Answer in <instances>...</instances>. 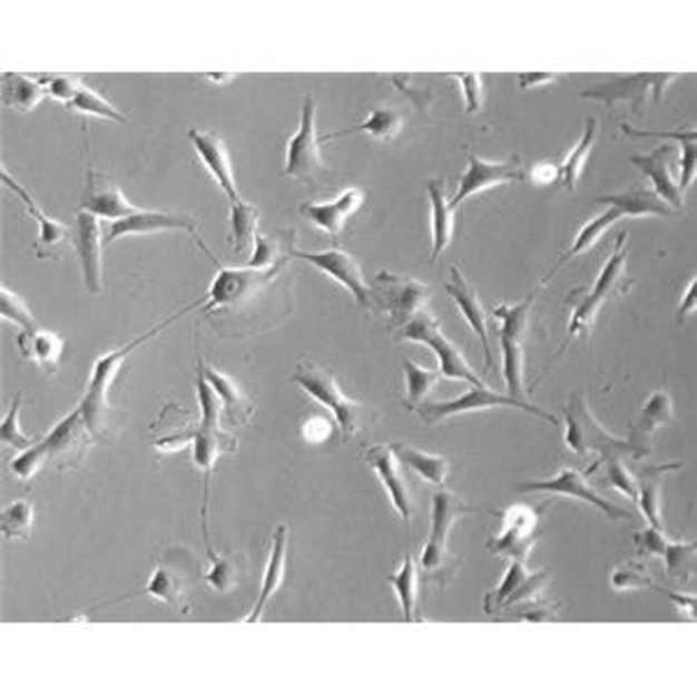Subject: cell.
<instances>
[{
	"label": "cell",
	"mask_w": 697,
	"mask_h": 697,
	"mask_svg": "<svg viewBox=\"0 0 697 697\" xmlns=\"http://www.w3.org/2000/svg\"><path fill=\"white\" fill-rule=\"evenodd\" d=\"M198 570L196 558L186 549H170L160 566L154 570L145 593L170 605L179 611H192L189 588L194 583V572Z\"/></svg>",
	"instance_id": "obj_12"
},
{
	"label": "cell",
	"mask_w": 697,
	"mask_h": 697,
	"mask_svg": "<svg viewBox=\"0 0 697 697\" xmlns=\"http://www.w3.org/2000/svg\"><path fill=\"white\" fill-rule=\"evenodd\" d=\"M695 307H697V305H695V277H693L690 284H688V288H686V298L681 301V305H679V310H677V321H679V324H684L686 316L693 314Z\"/></svg>",
	"instance_id": "obj_62"
},
{
	"label": "cell",
	"mask_w": 697,
	"mask_h": 697,
	"mask_svg": "<svg viewBox=\"0 0 697 697\" xmlns=\"http://www.w3.org/2000/svg\"><path fill=\"white\" fill-rule=\"evenodd\" d=\"M38 79L45 85L47 94L51 98L61 100L63 105H68L75 98L77 89L82 87V77H77V75H45Z\"/></svg>",
	"instance_id": "obj_51"
},
{
	"label": "cell",
	"mask_w": 697,
	"mask_h": 697,
	"mask_svg": "<svg viewBox=\"0 0 697 697\" xmlns=\"http://www.w3.org/2000/svg\"><path fill=\"white\" fill-rule=\"evenodd\" d=\"M198 370L205 374V380L209 382L214 393L219 395L226 423H230V425L249 423L254 416V405H252L249 395L239 389V384H235L230 377H226V374L207 367L203 361H198Z\"/></svg>",
	"instance_id": "obj_31"
},
{
	"label": "cell",
	"mask_w": 697,
	"mask_h": 697,
	"mask_svg": "<svg viewBox=\"0 0 697 697\" xmlns=\"http://www.w3.org/2000/svg\"><path fill=\"white\" fill-rule=\"evenodd\" d=\"M82 209L96 214L98 219H126L130 214H136L138 207H132L126 196L121 194V189L117 186V181L105 175L100 170H94L91 166L87 168V189L82 196Z\"/></svg>",
	"instance_id": "obj_24"
},
{
	"label": "cell",
	"mask_w": 697,
	"mask_h": 697,
	"mask_svg": "<svg viewBox=\"0 0 697 697\" xmlns=\"http://www.w3.org/2000/svg\"><path fill=\"white\" fill-rule=\"evenodd\" d=\"M455 82L463 87V100H465V112L474 115L481 110V85H484V77L481 75H451Z\"/></svg>",
	"instance_id": "obj_55"
},
{
	"label": "cell",
	"mask_w": 697,
	"mask_h": 697,
	"mask_svg": "<svg viewBox=\"0 0 697 697\" xmlns=\"http://www.w3.org/2000/svg\"><path fill=\"white\" fill-rule=\"evenodd\" d=\"M316 138V100L314 96L303 98L301 107V126L298 132L288 140L286 147V160H284V175L303 181V184H316L328 175V168L321 158Z\"/></svg>",
	"instance_id": "obj_10"
},
{
	"label": "cell",
	"mask_w": 697,
	"mask_h": 697,
	"mask_svg": "<svg viewBox=\"0 0 697 697\" xmlns=\"http://www.w3.org/2000/svg\"><path fill=\"white\" fill-rule=\"evenodd\" d=\"M160 230H186V233H192L196 243L200 245V249L209 256V249L203 243L196 222L189 219V217H184V214H173V212L138 209L136 214H130V217H126V219L112 222L110 233H107L105 239H107V245H112V243H117V239L128 237V235H143V233L151 235V233H160Z\"/></svg>",
	"instance_id": "obj_20"
},
{
	"label": "cell",
	"mask_w": 697,
	"mask_h": 697,
	"mask_svg": "<svg viewBox=\"0 0 697 697\" xmlns=\"http://www.w3.org/2000/svg\"><path fill=\"white\" fill-rule=\"evenodd\" d=\"M189 140L194 149L198 151L203 166L209 170L214 181L219 184V189L228 196V203L233 205L237 200H243L237 192L235 173H233L230 156H228L224 140L219 136H214V132H205V130H189Z\"/></svg>",
	"instance_id": "obj_28"
},
{
	"label": "cell",
	"mask_w": 697,
	"mask_h": 697,
	"mask_svg": "<svg viewBox=\"0 0 697 697\" xmlns=\"http://www.w3.org/2000/svg\"><path fill=\"white\" fill-rule=\"evenodd\" d=\"M621 217H624V212H621L619 207H611V205H609V209H607L605 214H600L598 219H591V224H586V226L579 230V235H577V239H575V245H572L566 254H562V256L558 258V263L551 267V273L544 277V284H547L570 258H575V256L588 252L591 247H596L598 239L609 230V226H611L613 222H619Z\"/></svg>",
	"instance_id": "obj_42"
},
{
	"label": "cell",
	"mask_w": 697,
	"mask_h": 697,
	"mask_svg": "<svg viewBox=\"0 0 697 697\" xmlns=\"http://www.w3.org/2000/svg\"><path fill=\"white\" fill-rule=\"evenodd\" d=\"M598 203H607L611 207H619L624 212V217H677V212L662 203L654 192L641 189V186H632V189L624 194H611L598 198Z\"/></svg>",
	"instance_id": "obj_35"
},
{
	"label": "cell",
	"mask_w": 697,
	"mask_h": 697,
	"mask_svg": "<svg viewBox=\"0 0 697 697\" xmlns=\"http://www.w3.org/2000/svg\"><path fill=\"white\" fill-rule=\"evenodd\" d=\"M256 249H254V258L247 263V267H254V271H267V267H273L279 256V249H277V243H273L271 237L265 235H256Z\"/></svg>",
	"instance_id": "obj_56"
},
{
	"label": "cell",
	"mask_w": 697,
	"mask_h": 697,
	"mask_svg": "<svg viewBox=\"0 0 697 697\" xmlns=\"http://www.w3.org/2000/svg\"><path fill=\"white\" fill-rule=\"evenodd\" d=\"M654 588H656V591L665 593L669 600H673L681 613H684V611H688V613H690V619H693V611H695V596H681V593H675V591H667V588H660V586H656V583H654Z\"/></svg>",
	"instance_id": "obj_61"
},
{
	"label": "cell",
	"mask_w": 697,
	"mask_h": 697,
	"mask_svg": "<svg viewBox=\"0 0 697 697\" xmlns=\"http://www.w3.org/2000/svg\"><path fill=\"white\" fill-rule=\"evenodd\" d=\"M365 461L374 470V474L380 477V481L384 484V489L391 498V504L395 507V512L400 514V519L410 523L412 514H414V504H412V495L408 489L405 474H402V470H400V461H397V455L393 453L391 444L370 446L365 451Z\"/></svg>",
	"instance_id": "obj_22"
},
{
	"label": "cell",
	"mask_w": 697,
	"mask_h": 697,
	"mask_svg": "<svg viewBox=\"0 0 697 697\" xmlns=\"http://www.w3.org/2000/svg\"><path fill=\"white\" fill-rule=\"evenodd\" d=\"M291 256L312 263L316 271H321L324 275L333 277L335 282H340L348 293H352L354 301L361 307H372V288L365 284L363 273L359 263L354 261V256H348L342 249H326V252H301V249H291Z\"/></svg>",
	"instance_id": "obj_18"
},
{
	"label": "cell",
	"mask_w": 697,
	"mask_h": 697,
	"mask_svg": "<svg viewBox=\"0 0 697 697\" xmlns=\"http://www.w3.org/2000/svg\"><path fill=\"white\" fill-rule=\"evenodd\" d=\"M635 547L641 556L662 558L667 577L679 583H686L695 572V542H669L662 530L647 528L635 534Z\"/></svg>",
	"instance_id": "obj_21"
},
{
	"label": "cell",
	"mask_w": 697,
	"mask_h": 697,
	"mask_svg": "<svg viewBox=\"0 0 697 697\" xmlns=\"http://www.w3.org/2000/svg\"><path fill=\"white\" fill-rule=\"evenodd\" d=\"M479 512L477 507L465 504L449 491H440L433 495V517H431V534L421 551L419 572L425 581H435L438 586H446L449 579L459 570V558L449 551V532L463 514Z\"/></svg>",
	"instance_id": "obj_4"
},
{
	"label": "cell",
	"mask_w": 697,
	"mask_h": 697,
	"mask_svg": "<svg viewBox=\"0 0 697 697\" xmlns=\"http://www.w3.org/2000/svg\"><path fill=\"white\" fill-rule=\"evenodd\" d=\"M428 198H431V207H433V254H431V263H435L442 252L451 245V237L455 230V219H453V209L449 207V198H446V186L440 179L428 181Z\"/></svg>",
	"instance_id": "obj_36"
},
{
	"label": "cell",
	"mask_w": 697,
	"mask_h": 697,
	"mask_svg": "<svg viewBox=\"0 0 697 697\" xmlns=\"http://www.w3.org/2000/svg\"><path fill=\"white\" fill-rule=\"evenodd\" d=\"M517 79H519L521 91H530V89H538L542 85H551L560 77L558 75H549V72H521Z\"/></svg>",
	"instance_id": "obj_60"
},
{
	"label": "cell",
	"mask_w": 697,
	"mask_h": 697,
	"mask_svg": "<svg viewBox=\"0 0 697 697\" xmlns=\"http://www.w3.org/2000/svg\"><path fill=\"white\" fill-rule=\"evenodd\" d=\"M194 307V305H192ZM192 307H184L181 312H177L175 316L166 318L164 324H158L156 328H151L147 335L138 337L128 342L126 346H119L115 348V352H107L105 356H100L96 363H94V370H91V380H89V389H87V395L82 397V402H79V408H82V414H85V421L89 425V431L94 435V440H105L107 435H110V391L119 377V372L124 367V363L128 361V356L136 352L138 346L147 344L151 337H156L160 331H166L170 324H175V321L184 314L189 312Z\"/></svg>",
	"instance_id": "obj_1"
},
{
	"label": "cell",
	"mask_w": 697,
	"mask_h": 697,
	"mask_svg": "<svg viewBox=\"0 0 697 697\" xmlns=\"http://www.w3.org/2000/svg\"><path fill=\"white\" fill-rule=\"evenodd\" d=\"M566 444L577 455L596 453L598 463L588 470V474L596 472L600 463H607L611 459H626L630 455V446L626 440L613 438L609 431L596 421L593 412L588 410L586 393L577 391L572 393L568 408H566Z\"/></svg>",
	"instance_id": "obj_6"
},
{
	"label": "cell",
	"mask_w": 697,
	"mask_h": 697,
	"mask_svg": "<svg viewBox=\"0 0 697 697\" xmlns=\"http://www.w3.org/2000/svg\"><path fill=\"white\" fill-rule=\"evenodd\" d=\"M446 296L453 298V303L459 305L461 314L465 316L468 324L472 326V331L479 335L481 346H484V356H487V365H493V354H491V342H489V316L484 312V305H481L474 286L463 277V273L459 267H451V279L444 284Z\"/></svg>",
	"instance_id": "obj_29"
},
{
	"label": "cell",
	"mask_w": 697,
	"mask_h": 697,
	"mask_svg": "<svg viewBox=\"0 0 697 697\" xmlns=\"http://www.w3.org/2000/svg\"><path fill=\"white\" fill-rule=\"evenodd\" d=\"M386 579L393 586V591L400 600L402 619H405L408 624H414L416 621V602H419V581H421V572H419L414 556L408 551L400 570L395 575H389Z\"/></svg>",
	"instance_id": "obj_41"
},
{
	"label": "cell",
	"mask_w": 697,
	"mask_h": 697,
	"mask_svg": "<svg viewBox=\"0 0 697 697\" xmlns=\"http://www.w3.org/2000/svg\"><path fill=\"white\" fill-rule=\"evenodd\" d=\"M363 200L365 194L361 189H346L331 203H305L301 205V212L314 226L335 237L342 233L346 219L363 205Z\"/></svg>",
	"instance_id": "obj_30"
},
{
	"label": "cell",
	"mask_w": 697,
	"mask_h": 697,
	"mask_svg": "<svg viewBox=\"0 0 697 697\" xmlns=\"http://www.w3.org/2000/svg\"><path fill=\"white\" fill-rule=\"evenodd\" d=\"M544 507L532 509L526 504L509 507L502 517V530L489 542L493 556H504L509 560L526 562L534 542H538V517Z\"/></svg>",
	"instance_id": "obj_15"
},
{
	"label": "cell",
	"mask_w": 697,
	"mask_h": 697,
	"mask_svg": "<svg viewBox=\"0 0 697 697\" xmlns=\"http://www.w3.org/2000/svg\"><path fill=\"white\" fill-rule=\"evenodd\" d=\"M673 156L675 145H660L649 154L632 156L630 164L654 181V194L679 214L684 209V192L673 177V170H669V160H673Z\"/></svg>",
	"instance_id": "obj_26"
},
{
	"label": "cell",
	"mask_w": 697,
	"mask_h": 697,
	"mask_svg": "<svg viewBox=\"0 0 697 697\" xmlns=\"http://www.w3.org/2000/svg\"><path fill=\"white\" fill-rule=\"evenodd\" d=\"M491 408H519V410H526L528 414H534L540 416L549 423H558L553 414L540 410L538 405H528V402L523 400H517L512 395H502V393H495L491 391L489 386H472L465 395L455 397V400H449V402H433V405H425L419 410V416L423 419V423H440L444 419H451V416H459V414H472V412H484V410H491Z\"/></svg>",
	"instance_id": "obj_13"
},
{
	"label": "cell",
	"mask_w": 697,
	"mask_h": 697,
	"mask_svg": "<svg viewBox=\"0 0 697 697\" xmlns=\"http://www.w3.org/2000/svg\"><path fill=\"white\" fill-rule=\"evenodd\" d=\"M21 402H23V393H17L12 400V405H10L8 416L3 419V431H0V440H3L6 446H14L19 451H26L36 444V440L21 431V423H19Z\"/></svg>",
	"instance_id": "obj_49"
},
{
	"label": "cell",
	"mask_w": 697,
	"mask_h": 697,
	"mask_svg": "<svg viewBox=\"0 0 697 697\" xmlns=\"http://www.w3.org/2000/svg\"><path fill=\"white\" fill-rule=\"evenodd\" d=\"M0 314H3L6 321H12L14 326H19L21 331H33L36 326V316L29 310L17 293H12L8 286L0 288Z\"/></svg>",
	"instance_id": "obj_48"
},
{
	"label": "cell",
	"mask_w": 697,
	"mask_h": 697,
	"mask_svg": "<svg viewBox=\"0 0 697 697\" xmlns=\"http://www.w3.org/2000/svg\"><path fill=\"white\" fill-rule=\"evenodd\" d=\"M286 553H288V528L279 526L275 530V540H273V551H271V560H267V568L263 575V583H261V593L258 600L254 605V609L249 611V616L245 619V624H261L263 611L267 607V602L273 600V596L277 593V588L284 581L286 575Z\"/></svg>",
	"instance_id": "obj_32"
},
{
	"label": "cell",
	"mask_w": 697,
	"mask_h": 697,
	"mask_svg": "<svg viewBox=\"0 0 697 697\" xmlns=\"http://www.w3.org/2000/svg\"><path fill=\"white\" fill-rule=\"evenodd\" d=\"M538 298V291L532 293L530 298L517 305H495L493 316L502 321L500 328V348H502V374L507 382V391L512 397L523 400L526 395V377H523V365H526V354H523V342L528 333V321H530V310L532 303Z\"/></svg>",
	"instance_id": "obj_7"
},
{
	"label": "cell",
	"mask_w": 697,
	"mask_h": 697,
	"mask_svg": "<svg viewBox=\"0 0 697 697\" xmlns=\"http://www.w3.org/2000/svg\"><path fill=\"white\" fill-rule=\"evenodd\" d=\"M517 619H519V621H526V624H549V621H558V605L534 598V600L521 605V611L517 613Z\"/></svg>",
	"instance_id": "obj_54"
},
{
	"label": "cell",
	"mask_w": 697,
	"mask_h": 697,
	"mask_svg": "<svg viewBox=\"0 0 697 697\" xmlns=\"http://www.w3.org/2000/svg\"><path fill=\"white\" fill-rule=\"evenodd\" d=\"M63 337L53 331H42V328H33V331H19L17 335V346L21 348L23 359L33 361L36 365H40L45 372L53 374L59 367L61 354H63Z\"/></svg>",
	"instance_id": "obj_34"
},
{
	"label": "cell",
	"mask_w": 697,
	"mask_h": 697,
	"mask_svg": "<svg viewBox=\"0 0 697 697\" xmlns=\"http://www.w3.org/2000/svg\"><path fill=\"white\" fill-rule=\"evenodd\" d=\"M675 416V408H673V397H669L667 391H656L641 408L639 416L635 419L630 433H628V446H630V455L637 461L647 459L651 453V440L654 435L665 428Z\"/></svg>",
	"instance_id": "obj_23"
},
{
	"label": "cell",
	"mask_w": 697,
	"mask_h": 697,
	"mask_svg": "<svg viewBox=\"0 0 697 697\" xmlns=\"http://www.w3.org/2000/svg\"><path fill=\"white\" fill-rule=\"evenodd\" d=\"M75 247L82 265L85 286L89 293L102 291V233L100 219L91 212L77 214V230H75Z\"/></svg>",
	"instance_id": "obj_25"
},
{
	"label": "cell",
	"mask_w": 697,
	"mask_h": 697,
	"mask_svg": "<svg viewBox=\"0 0 697 697\" xmlns=\"http://www.w3.org/2000/svg\"><path fill=\"white\" fill-rule=\"evenodd\" d=\"M517 491L519 493H553V495H566V498H575V500H581L586 504H593L596 509H600V512L611 519V521H630L632 514L626 512L624 507L609 502L607 498H602L600 493H596L591 487H588V481L583 474H579L577 470L572 468H562L556 477L551 479H538V481H526V484H517Z\"/></svg>",
	"instance_id": "obj_16"
},
{
	"label": "cell",
	"mask_w": 697,
	"mask_h": 697,
	"mask_svg": "<svg viewBox=\"0 0 697 697\" xmlns=\"http://www.w3.org/2000/svg\"><path fill=\"white\" fill-rule=\"evenodd\" d=\"M68 110H75V112H82V115H94V117H100V119H110V121H117V124H126V115H121L117 107L105 100L100 94H96L94 89L89 87H79L75 98L66 105Z\"/></svg>",
	"instance_id": "obj_45"
},
{
	"label": "cell",
	"mask_w": 697,
	"mask_h": 697,
	"mask_svg": "<svg viewBox=\"0 0 697 697\" xmlns=\"http://www.w3.org/2000/svg\"><path fill=\"white\" fill-rule=\"evenodd\" d=\"M3 184L26 205V209H29L31 217L38 219V224H40V235H38L36 245H33L36 256L38 258H59L61 247H66L68 239H70V228L63 226L57 219H49L47 214L42 212V207L33 200V196L26 192L23 186L14 177H10L6 170H3Z\"/></svg>",
	"instance_id": "obj_27"
},
{
	"label": "cell",
	"mask_w": 697,
	"mask_h": 697,
	"mask_svg": "<svg viewBox=\"0 0 697 697\" xmlns=\"http://www.w3.org/2000/svg\"><path fill=\"white\" fill-rule=\"evenodd\" d=\"M626 239L628 235L621 233L619 239H616L613 252L609 256V261L605 263L602 273L596 282L593 288L588 291H572V296L568 298V303H575V314L570 318L568 326V340L562 342L560 354L566 352L568 344L572 337L577 335H588L596 324V316L600 312V307L611 301L619 293H626L630 288V279H628V252H626Z\"/></svg>",
	"instance_id": "obj_3"
},
{
	"label": "cell",
	"mask_w": 697,
	"mask_h": 697,
	"mask_svg": "<svg viewBox=\"0 0 697 697\" xmlns=\"http://www.w3.org/2000/svg\"><path fill=\"white\" fill-rule=\"evenodd\" d=\"M391 449L402 465L412 468L419 477H423L425 481H431V484L444 487V481L449 477V461L444 459V455L425 453V451L410 446L405 442H393Z\"/></svg>",
	"instance_id": "obj_40"
},
{
	"label": "cell",
	"mask_w": 697,
	"mask_h": 697,
	"mask_svg": "<svg viewBox=\"0 0 697 697\" xmlns=\"http://www.w3.org/2000/svg\"><path fill=\"white\" fill-rule=\"evenodd\" d=\"M402 128H405V115H402L397 107L389 105V107H374V110L370 112V117L354 126V128H346V130H340V132H333V136H326L321 138V143L326 140H335V138H342V136H348V132H367V136H372L374 140H384V143H391L395 140Z\"/></svg>",
	"instance_id": "obj_38"
},
{
	"label": "cell",
	"mask_w": 697,
	"mask_h": 697,
	"mask_svg": "<svg viewBox=\"0 0 697 697\" xmlns=\"http://www.w3.org/2000/svg\"><path fill=\"white\" fill-rule=\"evenodd\" d=\"M45 463H47V453H45L42 440H38L31 449L21 451L12 461V472L26 481V479H31Z\"/></svg>",
	"instance_id": "obj_52"
},
{
	"label": "cell",
	"mask_w": 697,
	"mask_h": 697,
	"mask_svg": "<svg viewBox=\"0 0 697 697\" xmlns=\"http://www.w3.org/2000/svg\"><path fill=\"white\" fill-rule=\"evenodd\" d=\"M611 586L616 588V591H635V588H645V586L654 588V579L649 570L645 566H639V562H624V566L613 570Z\"/></svg>",
	"instance_id": "obj_50"
},
{
	"label": "cell",
	"mask_w": 697,
	"mask_h": 697,
	"mask_svg": "<svg viewBox=\"0 0 697 697\" xmlns=\"http://www.w3.org/2000/svg\"><path fill=\"white\" fill-rule=\"evenodd\" d=\"M205 79H212V82L224 85V82H230L233 75H205Z\"/></svg>",
	"instance_id": "obj_64"
},
{
	"label": "cell",
	"mask_w": 697,
	"mask_h": 697,
	"mask_svg": "<svg viewBox=\"0 0 697 697\" xmlns=\"http://www.w3.org/2000/svg\"><path fill=\"white\" fill-rule=\"evenodd\" d=\"M607 484L619 489L628 498L637 500V479L628 472V468L624 465V459L607 461Z\"/></svg>",
	"instance_id": "obj_53"
},
{
	"label": "cell",
	"mask_w": 697,
	"mask_h": 697,
	"mask_svg": "<svg viewBox=\"0 0 697 697\" xmlns=\"http://www.w3.org/2000/svg\"><path fill=\"white\" fill-rule=\"evenodd\" d=\"M91 438L94 435L85 421L82 408H77L72 414L61 419L47 438H42L47 463L57 470L77 465L79 461H82Z\"/></svg>",
	"instance_id": "obj_17"
},
{
	"label": "cell",
	"mask_w": 697,
	"mask_h": 697,
	"mask_svg": "<svg viewBox=\"0 0 697 697\" xmlns=\"http://www.w3.org/2000/svg\"><path fill=\"white\" fill-rule=\"evenodd\" d=\"M621 130L626 132V136H632V138H660V140H675V143H679V145L695 143V138H697L695 128H688V130L679 128V130H673V132H654V130H635L632 126L624 124Z\"/></svg>",
	"instance_id": "obj_57"
},
{
	"label": "cell",
	"mask_w": 697,
	"mask_h": 697,
	"mask_svg": "<svg viewBox=\"0 0 697 697\" xmlns=\"http://www.w3.org/2000/svg\"><path fill=\"white\" fill-rule=\"evenodd\" d=\"M679 468H681V463L647 465L637 477V500L635 502L639 504L641 512H645V517L649 519L651 528H656V530L665 528V523H662V500H660L662 479L669 472H675Z\"/></svg>",
	"instance_id": "obj_33"
},
{
	"label": "cell",
	"mask_w": 697,
	"mask_h": 697,
	"mask_svg": "<svg viewBox=\"0 0 697 697\" xmlns=\"http://www.w3.org/2000/svg\"><path fill=\"white\" fill-rule=\"evenodd\" d=\"M549 581V572H530L526 568V562L512 560L509 562V570L502 579V583L491 591L484 600V611L487 613H498L502 609H512L514 605L530 602L534 598H540V591L544 583Z\"/></svg>",
	"instance_id": "obj_19"
},
{
	"label": "cell",
	"mask_w": 697,
	"mask_h": 697,
	"mask_svg": "<svg viewBox=\"0 0 697 697\" xmlns=\"http://www.w3.org/2000/svg\"><path fill=\"white\" fill-rule=\"evenodd\" d=\"M402 372H405V384H408V395H405V408L408 410H419L423 402L428 400L440 382V370L421 367L414 361L405 359L402 361Z\"/></svg>",
	"instance_id": "obj_43"
},
{
	"label": "cell",
	"mask_w": 697,
	"mask_h": 697,
	"mask_svg": "<svg viewBox=\"0 0 697 697\" xmlns=\"http://www.w3.org/2000/svg\"><path fill=\"white\" fill-rule=\"evenodd\" d=\"M370 288L372 301H377V307L391 316V331L408 326L416 314L428 310L425 305L433 293L428 284L393 273H380Z\"/></svg>",
	"instance_id": "obj_9"
},
{
	"label": "cell",
	"mask_w": 697,
	"mask_h": 697,
	"mask_svg": "<svg viewBox=\"0 0 697 697\" xmlns=\"http://www.w3.org/2000/svg\"><path fill=\"white\" fill-rule=\"evenodd\" d=\"M679 75L675 72H639V75H613L607 82L583 91L581 96L586 100H598L602 105H616V102H630L637 115L645 112L647 98L654 96V100H660L665 89L675 82Z\"/></svg>",
	"instance_id": "obj_11"
},
{
	"label": "cell",
	"mask_w": 697,
	"mask_h": 697,
	"mask_svg": "<svg viewBox=\"0 0 697 697\" xmlns=\"http://www.w3.org/2000/svg\"><path fill=\"white\" fill-rule=\"evenodd\" d=\"M214 591L217 593H230L233 588L239 583V566H237V558L224 553V556H212V568L209 572H205L203 577Z\"/></svg>",
	"instance_id": "obj_47"
},
{
	"label": "cell",
	"mask_w": 697,
	"mask_h": 697,
	"mask_svg": "<svg viewBox=\"0 0 697 697\" xmlns=\"http://www.w3.org/2000/svg\"><path fill=\"white\" fill-rule=\"evenodd\" d=\"M196 391H198V402H200L203 416H200L198 428L192 433V444H194L196 468L205 477V487H203V534H205V547H207L209 556H214L212 544H209V528H207L209 481H212L214 463H217V459L224 451H233L235 449V440L222 431V416H224L222 400H219L217 393H214V389L209 386V382L205 380V374L200 370H198V377H196Z\"/></svg>",
	"instance_id": "obj_2"
},
{
	"label": "cell",
	"mask_w": 697,
	"mask_h": 697,
	"mask_svg": "<svg viewBox=\"0 0 697 697\" xmlns=\"http://www.w3.org/2000/svg\"><path fill=\"white\" fill-rule=\"evenodd\" d=\"M256 226H258V207L245 200H237L230 205V230H233V249L247 252L256 243Z\"/></svg>",
	"instance_id": "obj_44"
},
{
	"label": "cell",
	"mask_w": 697,
	"mask_h": 697,
	"mask_svg": "<svg viewBox=\"0 0 697 697\" xmlns=\"http://www.w3.org/2000/svg\"><path fill=\"white\" fill-rule=\"evenodd\" d=\"M532 179H534V184H551V181H556V179H558V168H553L551 164H540V166H534V170H532Z\"/></svg>",
	"instance_id": "obj_63"
},
{
	"label": "cell",
	"mask_w": 697,
	"mask_h": 697,
	"mask_svg": "<svg viewBox=\"0 0 697 697\" xmlns=\"http://www.w3.org/2000/svg\"><path fill=\"white\" fill-rule=\"evenodd\" d=\"M523 179H526V170L521 164V156H512L509 160H487L468 151V170L461 177L459 192H455L453 198L449 200V207L451 209L461 207L470 196L489 192L498 184H512V181H523Z\"/></svg>",
	"instance_id": "obj_14"
},
{
	"label": "cell",
	"mask_w": 697,
	"mask_h": 697,
	"mask_svg": "<svg viewBox=\"0 0 697 697\" xmlns=\"http://www.w3.org/2000/svg\"><path fill=\"white\" fill-rule=\"evenodd\" d=\"M331 435H333V425H331V421L324 419V416H312V419H307L305 425H303V438H305L307 442H312V444L326 442Z\"/></svg>",
	"instance_id": "obj_58"
},
{
	"label": "cell",
	"mask_w": 697,
	"mask_h": 697,
	"mask_svg": "<svg viewBox=\"0 0 697 697\" xmlns=\"http://www.w3.org/2000/svg\"><path fill=\"white\" fill-rule=\"evenodd\" d=\"M36 521V507L29 500H14L3 509L6 540H29Z\"/></svg>",
	"instance_id": "obj_46"
},
{
	"label": "cell",
	"mask_w": 697,
	"mask_h": 697,
	"mask_svg": "<svg viewBox=\"0 0 697 697\" xmlns=\"http://www.w3.org/2000/svg\"><path fill=\"white\" fill-rule=\"evenodd\" d=\"M47 89L38 77H29L21 72H6L3 75V105L14 112H31L45 100Z\"/></svg>",
	"instance_id": "obj_37"
},
{
	"label": "cell",
	"mask_w": 697,
	"mask_h": 697,
	"mask_svg": "<svg viewBox=\"0 0 697 697\" xmlns=\"http://www.w3.org/2000/svg\"><path fill=\"white\" fill-rule=\"evenodd\" d=\"M291 382L298 384L307 395H312L321 405L328 408L337 421L342 442L359 435L363 428H367L374 419L372 410H367L361 402L346 397L337 386L335 377L324 367H316L312 363H301L296 372L291 374Z\"/></svg>",
	"instance_id": "obj_5"
},
{
	"label": "cell",
	"mask_w": 697,
	"mask_h": 697,
	"mask_svg": "<svg viewBox=\"0 0 697 697\" xmlns=\"http://www.w3.org/2000/svg\"><path fill=\"white\" fill-rule=\"evenodd\" d=\"M695 179V143L681 145V175H679V189L686 194L688 186Z\"/></svg>",
	"instance_id": "obj_59"
},
{
	"label": "cell",
	"mask_w": 697,
	"mask_h": 697,
	"mask_svg": "<svg viewBox=\"0 0 697 697\" xmlns=\"http://www.w3.org/2000/svg\"><path fill=\"white\" fill-rule=\"evenodd\" d=\"M402 340L410 342H421L425 346H431L435 356L440 359V374L446 380H459L470 386H487L479 380V374L470 367L465 356L461 354V348L455 346L440 328L438 318L433 316L431 310H423L416 314L408 326H402L397 333Z\"/></svg>",
	"instance_id": "obj_8"
},
{
	"label": "cell",
	"mask_w": 697,
	"mask_h": 697,
	"mask_svg": "<svg viewBox=\"0 0 697 697\" xmlns=\"http://www.w3.org/2000/svg\"><path fill=\"white\" fill-rule=\"evenodd\" d=\"M598 136H600L598 119L588 117L581 140L572 147V151L566 156V160H562V164L558 166V181H560L562 189H568V192L577 189V181L586 168L588 156H591V151H593Z\"/></svg>",
	"instance_id": "obj_39"
}]
</instances>
